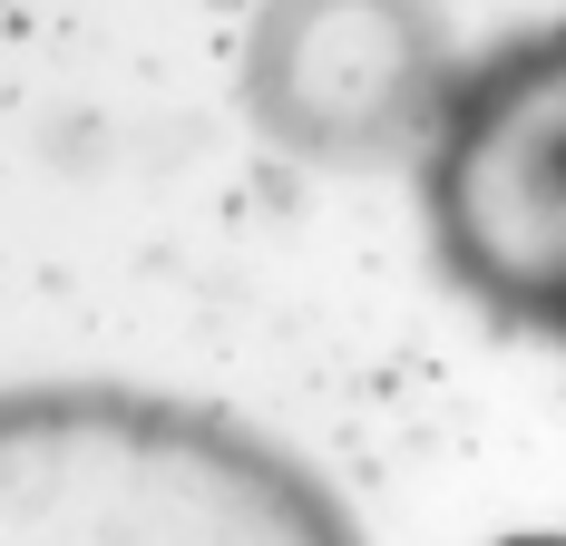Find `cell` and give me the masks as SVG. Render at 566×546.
<instances>
[{"mask_svg": "<svg viewBox=\"0 0 566 546\" xmlns=\"http://www.w3.org/2000/svg\"><path fill=\"white\" fill-rule=\"evenodd\" d=\"M0 546H361L313 469L147 390L0 400Z\"/></svg>", "mask_w": 566, "mask_h": 546, "instance_id": "6da1fadb", "label": "cell"}, {"mask_svg": "<svg viewBox=\"0 0 566 546\" xmlns=\"http://www.w3.org/2000/svg\"><path fill=\"white\" fill-rule=\"evenodd\" d=\"M430 234L489 313L566 342V20L440 98Z\"/></svg>", "mask_w": 566, "mask_h": 546, "instance_id": "7a4b0ae2", "label": "cell"}, {"mask_svg": "<svg viewBox=\"0 0 566 546\" xmlns=\"http://www.w3.org/2000/svg\"><path fill=\"white\" fill-rule=\"evenodd\" d=\"M509 546H566V537H509Z\"/></svg>", "mask_w": 566, "mask_h": 546, "instance_id": "3957f363", "label": "cell"}]
</instances>
